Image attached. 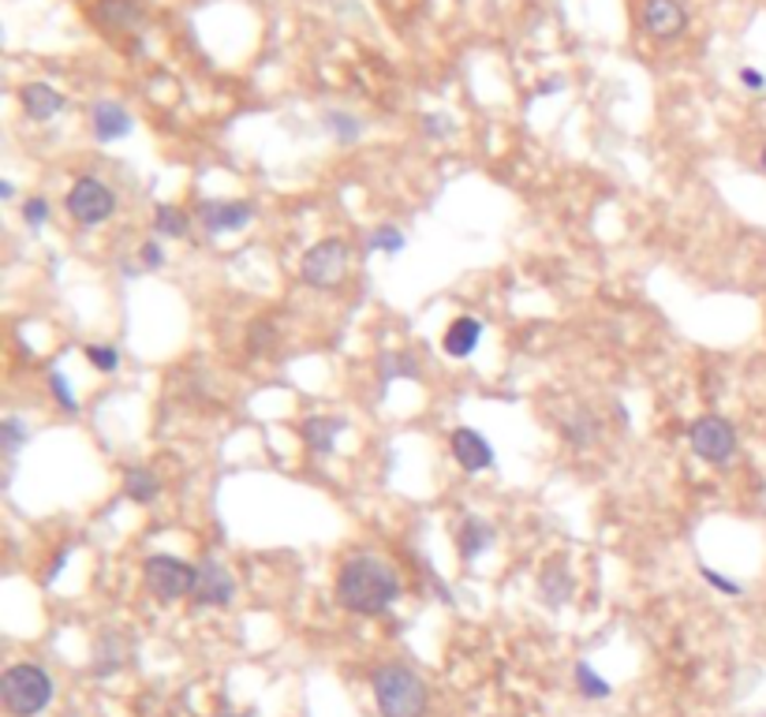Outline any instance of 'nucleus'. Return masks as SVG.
Segmentation results:
<instances>
[{"label": "nucleus", "instance_id": "c9c22d12", "mask_svg": "<svg viewBox=\"0 0 766 717\" xmlns=\"http://www.w3.org/2000/svg\"><path fill=\"white\" fill-rule=\"evenodd\" d=\"M759 169L766 172V147H763V153H759Z\"/></svg>", "mask_w": 766, "mask_h": 717}, {"label": "nucleus", "instance_id": "e433bc0d", "mask_svg": "<svg viewBox=\"0 0 766 717\" xmlns=\"http://www.w3.org/2000/svg\"><path fill=\"white\" fill-rule=\"evenodd\" d=\"M224 717H240V714H224Z\"/></svg>", "mask_w": 766, "mask_h": 717}, {"label": "nucleus", "instance_id": "5701e85b", "mask_svg": "<svg viewBox=\"0 0 766 717\" xmlns=\"http://www.w3.org/2000/svg\"><path fill=\"white\" fill-rule=\"evenodd\" d=\"M27 442H30V426L19 415H4V423H0V453L16 456Z\"/></svg>", "mask_w": 766, "mask_h": 717}, {"label": "nucleus", "instance_id": "1a4fd4ad", "mask_svg": "<svg viewBox=\"0 0 766 717\" xmlns=\"http://www.w3.org/2000/svg\"><path fill=\"white\" fill-rule=\"evenodd\" d=\"M191 598H195L199 606L224 609V606H232V598H236V579H232V572L224 568L218 557H206L199 565V583H195V594H191Z\"/></svg>", "mask_w": 766, "mask_h": 717}, {"label": "nucleus", "instance_id": "2eb2a0df", "mask_svg": "<svg viewBox=\"0 0 766 717\" xmlns=\"http://www.w3.org/2000/svg\"><path fill=\"white\" fill-rule=\"evenodd\" d=\"M90 124H94L98 142H117L131 131V112L117 101H98L94 112H90Z\"/></svg>", "mask_w": 766, "mask_h": 717}, {"label": "nucleus", "instance_id": "c85d7f7f", "mask_svg": "<svg viewBox=\"0 0 766 717\" xmlns=\"http://www.w3.org/2000/svg\"><path fill=\"white\" fill-rule=\"evenodd\" d=\"M49 393L57 396V404L64 407L68 415L79 412V401H75V393H71V385H68V374H60V371L49 374Z\"/></svg>", "mask_w": 766, "mask_h": 717}, {"label": "nucleus", "instance_id": "473e14b6", "mask_svg": "<svg viewBox=\"0 0 766 717\" xmlns=\"http://www.w3.org/2000/svg\"><path fill=\"white\" fill-rule=\"evenodd\" d=\"M740 83L752 90V94H763L766 90V75L763 71H755V68H740Z\"/></svg>", "mask_w": 766, "mask_h": 717}, {"label": "nucleus", "instance_id": "f3484780", "mask_svg": "<svg viewBox=\"0 0 766 717\" xmlns=\"http://www.w3.org/2000/svg\"><path fill=\"white\" fill-rule=\"evenodd\" d=\"M456 546H460V557L475 561L478 553H486L490 546H494V527L478 516H467L464 527H460V535H456Z\"/></svg>", "mask_w": 766, "mask_h": 717}, {"label": "nucleus", "instance_id": "f8f14e48", "mask_svg": "<svg viewBox=\"0 0 766 717\" xmlns=\"http://www.w3.org/2000/svg\"><path fill=\"white\" fill-rule=\"evenodd\" d=\"M572 590H576V579H572L565 557H550L546 568L538 572V598H543L550 609H561L572 598Z\"/></svg>", "mask_w": 766, "mask_h": 717}, {"label": "nucleus", "instance_id": "dca6fc26", "mask_svg": "<svg viewBox=\"0 0 766 717\" xmlns=\"http://www.w3.org/2000/svg\"><path fill=\"white\" fill-rule=\"evenodd\" d=\"M341 430H344V418H330V415H314V418H306V423L300 426V434H303V442L311 453H333L336 448V437H341Z\"/></svg>", "mask_w": 766, "mask_h": 717}, {"label": "nucleus", "instance_id": "39448f33", "mask_svg": "<svg viewBox=\"0 0 766 717\" xmlns=\"http://www.w3.org/2000/svg\"><path fill=\"white\" fill-rule=\"evenodd\" d=\"M688 445L703 464L710 467H725L740 448L737 426L729 423L725 415H699L696 423L688 426Z\"/></svg>", "mask_w": 766, "mask_h": 717}, {"label": "nucleus", "instance_id": "4468645a", "mask_svg": "<svg viewBox=\"0 0 766 717\" xmlns=\"http://www.w3.org/2000/svg\"><path fill=\"white\" fill-rule=\"evenodd\" d=\"M19 101H23V112L30 120H38V124H46V120H53L57 112H64V94L53 90L49 83H27L19 90Z\"/></svg>", "mask_w": 766, "mask_h": 717}, {"label": "nucleus", "instance_id": "aec40b11", "mask_svg": "<svg viewBox=\"0 0 766 717\" xmlns=\"http://www.w3.org/2000/svg\"><path fill=\"white\" fill-rule=\"evenodd\" d=\"M124 494H128V501H135V505H150V501H158L161 483L153 478V471L131 467L128 475H124Z\"/></svg>", "mask_w": 766, "mask_h": 717}, {"label": "nucleus", "instance_id": "72a5a7b5", "mask_svg": "<svg viewBox=\"0 0 766 717\" xmlns=\"http://www.w3.org/2000/svg\"><path fill=\"white\" fill-rule=\"evenodd\" d=\"M423 128H426V135H448V120H442V117H426L423 120Z\"/></svg>", "mask_w": 766, "mask_h": 717}, {"label": "nucleus", "instance_id": "b1692460", "mask_svg": "<svg viewBox=\"0 0 766 717\" xmlns=\"http://www.w3.org/2000/svg\"><path fill=\"white\" fill-rule=\"evenodd\" d=\"M565 437H568L572 445H591V442H595V437H598V423H595V415L579 407V412L572 415L568 423H565Z\"/></svg>", "mask_w": 766, "mask_h": 717}, {"label": "nucleus", "instance_id": "a878e982", "mask_svg": "<svg viewBox=\"0 0 766 717\" xmlns=\"http://www.w3.org/2000/svg\"><path fill=\"white\" fill-rule=\"evenodd\" d=\"M83 352H87V363L101 374H112L120 366V347L112 344H87Z\"/></svg>", "mask_w": 766, "mask_h": 717}, {"label": "nucleus", "instance_id": "6ab92c4d", "mask_svg": "<svg viewBox=\"0 0 766 717\" xmlns=\"http://www.w3.org/2000/svg\"><path fill=\"white\" fill-rule=\"evenodd\" d=\"M124 665V639L117 632H105L94 647V673L98 676H112Z\"/></svg>", "mask_w": 766, "mask_h": 717}, {"label": "nucleus", "instance_id": "423d86ee", "mask_svg": "<svg viewBox=\"0 0 766 717\" xmlns=\"http://www.w3.org/2000/svg\"><path fill=\"white\" fill-rule=\"evenodd\" d=\"M349 262H352L349 243L341 235H330V240H319L314 248H306L300 262V276L311 289H336L349 276Z\"/></svg>", "mask_w": 766, "mask_h": 717}, {"label": "nucleus", "instance_id": "7ed1b4c3", "mask_svg": "<svg viewBox=\"0 0 766 717\" xmlns=\"http://www.w3.org/2000/svg\"><path fill=\"white\" fill-rule=\"evenodd\" d=\"M0 699L12 717H38L53 703V676L34 662H16L0 676Z\"/></svg>", "mask_w": 766, "mask_h": 717}, {"label": "nucleus", "instance_id": "f257e3e1", "mask_svg": "<svg viewBox=\"0 0 766 717\" xmlns=\"http://www.w3.org/2000/svg\"><path fill=\"white\" fill-rule=\"evenodd\" d=\"M401 594V572L390 561L374 557V553H360V557L344 561V568L336 572V602L349 613H360V617H382L396 606Z\"/></svg>", "mask_w": 766, "mask_h": 717}, {"label": "nucleus", "instance_id": "c756f323", "mask_svg": "<svg viewBox=\"0 0 766 717\" xmlns=\"http://www.w3.org/2000/svg\"><path fill=\"white\" fill-rule=\"evenodd\" d=\"M699 576H703V579H707V583H710V587H714V590L729 594V598H740V594H744V587H740V583H737V579L722 576V572H714V568H707V565H703V568H699Z\"/></svg>", "mask_w": 766, "mask_h": 717}, {"label": "nucleus", "instance_id": "7c9ffc66", "mask_svg": "<svg viewBox=\"0 0 766 717\" xmlns=\"http://www.w3.org/2000/svg\"><path fill=\"white\" fill-rule=\"evenodd\" d=\"M23 221L30 224V229H46V221H49V202H46V199H30V202H23Z\"/></svg>", "mask_w": 766, "mask_h": 717}, {"label": "nucleus", "instance_id": "cd10ccee", "mask_svg": "<svg viewBox=\"0 0 766 717\" xmlns=\"http://www.w3.org/2000/svg\"><path fill=\"white\" fill-rule=\"evenodd\" d=\"M419 366L407 352H393L390 358H382V377L385 382H396V377H415Z\"/></svg>", "mask_w": 766, "mask_h": 717}, {"label": "nucleus", "instance_id": "393cba45", "mask_svg": "<svg viewBox=\"0 0 766 717\" xmlns=\"http://www.w3.org/2000/svg\"><path fill=\"white\" fill-rule=\"evenodd\" d=\"M576 688H579V695H584V699H609V684L602 680V676L591 669L587 662H576Z\"/></svg>", "mask_w": 766, "mask_h": 717}, {"label": "nucleus", "instance_id": "a211bd4d", "mask_svg": "<svg viewBox=\"0 0 766 717\" xmlns=\"http://www.w3.org/2000/svg\"><path fill=\"white\" fill-rule=\"evenodd\" d=\"M98 19L109 30H131L142 23L139 0H98Z\"/></svg>", "mask_w": 766, "mask_h": 717}, {"label": "nucleus", "instance_id": "20e7f679", "mask_svg": "<svg viewBox=\"0 0 766 717\" xmlns=\"http://www.w3.org/2000/svg\"><path fill=\"white\" fill-rule=\"evenodd\" d=\"M142 579H147V590L158 602H180L195 594L199 583V565L183 557H172V553H153V557L142 565Z\"/></svg>", "mask_w": 766, "mask_h": 717}, {"label": "nucleus", "instance_id": "412c9836", "mask_svg": "<svg viewBox=\"0 0 766 717\" xmlns=\"http://www.w3.org/2000/svg\"><path fill=\"white\" fill-rule=\"evenodd\" d=\"M191 229V218L183 213L180 206H172V202H158V210H153V232L169 235V240H183Z\"/></svg>", "mask_w": 766, "mask_h": 717}, {"label": "nucleus", "instance_id": "ddd939ff", "mask_svg": "<svg viewBox=\"0 0 766 717\" xmlns=\"http://www.w3.org/2000/svg\"><path fill=\"white\" fill-rule=\"evenodd\" d=\"M483 333H486V325L478 322V317L460 314L456 322H448V330L442 336V352L448 358H467L478 347V341H483Z\"/></svg>", "mask_w": 766, "mask_h": 717}, {"label": "nucleus", "instance_id": "9d476101", "mask_svg": "<svg viewBox=\"0 0 766 717\" xmlns=\"http://www.w3.org/2000/svg\"><path fill=\"white\" fill-rule=\"evenodd\" d=\"M448 453L467 475H478V471L494 467V445L486 442V434H478L475 426H456L448 434Z\"/></svg>", "mask_w": 766, "mask_h": 717}, {"label": "nucleus", "instance_id": "f03ea898", "mask_svg": "<svg viewBox=\"0 0 766 717\" xmlns=\"http://www.w3.org/2000/svg\"><path fill=\"white\" fill-rule=\"evenodd\" d=\"M371 691H374V706L382 717H423L426 706H431L426 680L401 662H390V665H382V669H374Z\"/></svg>", "mask_w": 766, "mask_h": 717}, {"label": "nucleus", "instance_id": "f704fd0d", "mask_svg": "<svg viewBox=\"0 0 766 717\" xmlns=\"http://www.w3.org/2000/svg\"><path fill=\"white\" fill-rule=\"evenodd\" d=\"M12 194H16V183H0V199H12Z\"/></svg>", "mask_w": 766, "mask_h": 717}, {"label": "nucleus", "instance_id": "6e6552de", "mask_svg": "<svg viewBox=\"0 0 766 717\" xmlns=\"http://www.w3.org/2000/svg\"><path fill=\"white\" fill-rule=\"evenodd\" d=\"M639 23L655 42H673L688 30V8L681 0H643Z\"/></svg>", "mask_w": 766, "mask_h": 717}, {"label": "nucleus", "instance_id": "9b49d317", "mask_svg": "<svg viewBox=\"0 0 766 717\" xmlns=\"http://www.w3.org/2000/svg\"><path fill=\"white\" fill-rule=\"evenodd\" d=\"M251 218H254V206H251V202H224V199H213V202H202V206H199V221H202V229H206L210 235L240 232Z\"/></svg>", "mask_w": 766, "mask_h": 717}, {"label": "nucleus", "instance_id": "4be33fe9", "mask_svg": "<svg viewBox=\"0 0 766 717\" xmlns=\"http://www.w3.org/2000/svg\"><path fill=\"white\" fill-rule=\"evenodd\" d=\"M407 248L404 232L396 229V224H377V229L366 235V251H377V254H401Z\"/></svg>", "mask_w": 766, "mask_h": 717}, {"label": "nucleus", "instance_id": "2f4dec72", "mask_svg": "<svg viewBox=\"0 0 766 717\" xmlns=\"http://www.w3.org/2000/svg\"><path fill=\"white\" fill-rule=\"evenodd\" d=\"M139 262H142V270H161L165 265V251H161V243L158 240H147L139 248Z\"/></svg>", "mask_w": 766, "mask_h": 717}, {"label": "nucleus", "instance_id": "0eeeda50", "mask_svg": "<svg viewBox=\"0 0 766 717\" xmlns=\"http://www.w3.org/2000/svg\"><path fill=\"white\" fill-rule=\"evenodd\" d=\"M64 210L71 213V221H79L83 229H94V224H105L112 213H117V194H112L109 183H101L98 176H79L71 183Z\"/></svg>", "mask_w": 766, "mask_h": 717}, {"label": "nucleus", "instance_id": "bb28decb", "mask_svg": "<svg viewBox=\"0 0 766 717\" xmlns=\"http://www.w3.org/2000/svg\"><path fill=\"white\" fill-rule=\"evenodd\" d=\"M325 128L333 131L336 139L344 142V147H349V142H355L360 139V131H363V124L355 117H349V112H330V117H325Z\"/></svg>", "mask_w": 766, "mask_h": 717}]
</instances>
